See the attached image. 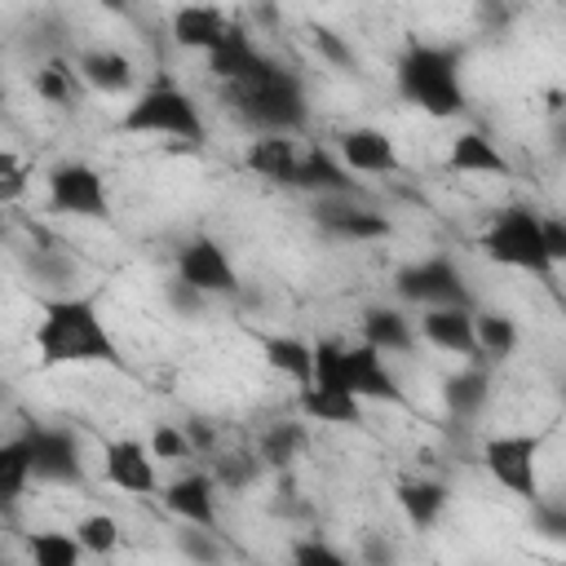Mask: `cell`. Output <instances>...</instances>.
<instances>
[{"instance_id": "cell-37", "label": "cell", "mask_w": 566, "mask_h": 566, "mask_svg": "<svg viewBox=\"0 0 566 566\" xmlns=\"http://www.w3.org/2000/svg\"><path fill=\"white\" fill-rule=\"evenodd\" d=\"M287 553H292V562H301V566H345V562H349L340 548H332L327 539H318V531H314L310 539H296Z\"/></svg>"}, {"instance_id": "cell-4", "label": "cell", "mask_w": 566, "mask_h": 566, "mask_svg": "<svg viewBox=\"0 0 566 566\" xmlns=\"http://www.w3.org/2000/svg\"><path fill=\"white\" fill-rule=\"evenodd\" d=\"M115 128L128 137H164L172 146H203V133H208L203 106L177 80H150L133 88Z\"/></svg>"}, {"instance_id": "cell-34", "label": "cell", "mask_w": 566, "mask_h": 566, "mask_svg": "<svg viewBox=\"0 0 566 566\" xmlns=\"http://www.w3.org/2000/svg\"><path fill=\"white\" fill-rule=\"evenodd\" d=\"M71 535L80 539L84 557H111V553L119 548V539H124V531H119V522H115L111 513H84V517L71 526Z\"/></svg>"}, {"instance_id": "cell-35", "label": "cell", "mask_w": 566, "mask_h": 566, "mask_svg": "<svg viewBox=\"0 0 566 566\" xmlns=\"http://www.w3.org/2000/svg\"><path fill=\"white\" fill-rule=\"evenodd\" d=\"M27 270L35 274V283H49L53 292L75 287V261H71V256H62L57 248H35V252L27 256Z\"/></svg>"}, {"instance_id": "cell-20", "label": "cell", "mask_w": 566, "mask_h": 566, "mask_svg": "<svg viewBox=\"0 0 566 566\" xmlns=\"http://www.w3.org/2000/svg\"><path fill=\"white\" fill-rule=\"evenodd\" d=\"M296 190L305 195H358V177L340 164V155L332 146H301V159H296V177H292Z\"/></svg>"}, {"instance_id": "cell-30", "label": "cell", "mask_w": 566, "mask_h": 566, "mask_svg": "<svg viewBox=\"0 0 566 566\" xmlns=\"http://www.w3.org/2000/svg\"><path fill=\"white\" fill-rule=\"evenodd\" d=\"M31 482H35L31 478V447H27V429H22V433L0 442V509L18 504Z\"/></svg>"}, {"instance_id": "cell-39", "label": "cell", "mask_w": 566, "mask_h": 566, "mask_svg": "<svg viewBox=\"0 0 566 566\" xmlns=\"http://www.w3.org/2000/svg\"><path fill=\"white\" fill-rule=\"evenodd\" d=\"M177 553H186V557H195V562H217V557H221V544L212 539L208 526H186V531L177 535Z\"/></svg>"}, {"instance_id": "cell-11", "label": "cell", "mask_w": 566, "mask_h": 566, "mask_svg": "<svg viewBox=\"0 0 566 566\" xmlns=\"http://www.w3.org/2000/svg\"><path fill=\"white\" fill-rule=\"evenodd\" d=\"M310 217H314L318 234H327L336 243H385L394 234L389 212H380L376 203H367L358 195H318Z\"/></svg>"}, {"instance_id": "cell-48", "label": "cell", "mask_w": 566, "mask_h": 566, "mask_svg": "<svg viewBox=\"0 0 566 566\" xmlns=\"http://www.w3.org/2000/svg\"><path fill=\"white\" fill-rule=\"evenodd\" d=\"M0 239H4V212H0Z\"/></svg>"}, {"instance_id": "cell-31", "label": "cell", "mask_w": 566, "mask_h": 566, "mask_svg": "<svg viewBox=\"0 0 566 566\" xmlns=\"http://www.w3.org/2000/svg\"><path fill=\"white\" fill-rule=\"evenodd\" d=\"M305 442H310L305 424H296V420H287V424H270V429L261 433L256 460H261V464H270V469H287V464H296V460H301Z\"/></svg>"}, {"instance_id": "cell-7", "label": "cell", "mask_w": 566, "mask_h": 566, "mask_svg": "<svg viewBox=\"0 0 566 566\" xmlns=\"http://www.w3.org/2000/svg\"><path fill=\"white\" fill-rule=\"evenodd\" d=\"M539 451H544V433L504 429L482 442V469L491 473L495 486H504L509 495L531 504L539 495Z\"/></svg>"}, {"instance_id": "cell-15", "label": "cell", "mask_w": 566, "mask_h": 566, "mask_svg": "<svg viewBox=\"0 0 566 566\" xmlns=\"http://www.w3.org/2000/svg\"><path fill=\"white\" fill-rule=\"evenodd\" d=\"M159 500L164 509L181 522V526H208L217 531V473L203 469H186L172 482H159Z\"/></svg>"}, {"instance_id": "cell-2", "label": "cell", "mask_w": 566, "mask_h": 566, "mask_svg": "<svg viewBox=\"0 0 566 566\" xmlns=\"http://www.w3.org/2000/svg\"><path fill=\"white\" fill-rule=\"evenodd\" d=\"M394 93L429 119H460L469 111L464 49L442 40H407L394 57Z\"/></svg>"}, {"instance_id": "cell-3", "label": "cell", "mask_w": 566, "mask_h": 566, "mask_svg": "<svg viewBox=\"0 0 566 566\" xmlns=\"http://www.w3.org/2000/svg\"><path fill=\"white\" fill-rule=\"evenodd\" d=\"M226 102L234 106L239 124L256 133H283V137H296L305 124H310V93H305V80L283 66V62H270L261 75L226 88Z\"/></svg>"}, {"instance_id": "cell-36", "label": "cell", "mask_w": 566, "mask_h": 566, "mask_svg": "<svg viewBox=\"0 0 566 566\" xmlns=\"http://www.w3.org/2000/svg\"><path fill=\"white\" fill-rule=\"evenodd\" d=\"M164 305L177 314V318H195V314H203L208 310V296L199 292V287H190V283H181L177 274L164 283Z\"/></svg>"}, {"instance_id": "cell-33", "label": "cell", "mask_w": 566, "mask_h": 566, "mask_svg": "<svg viewBox=\"0 0 566 566\" xmlns=\"http://www.w3.org/2000/svg\"><path fill=\"white\" fill-rule=\"evenodd\" d=\"M146 447H150L155 460H168V464H190L199 455V442L190 438V424H177V420H159L146 433Z\"/></svg>"}, {"instance_id": "cell-23", "label": "cell", "mask_w": 566, "mask_h": 566, "mask_svg": "<svg viewBox=\"0 0 566 566\" xmlns=\"http://www.w3.org/2000/svg\"><path fill=\"white\" fill-rule=\"evenodd\" d=\"M358 327H363V340L376 349V354H385V358H394V354H411L416 349V318H407L398 305H367L363 310V318H358Z\"/></svg>"}, {"instance_id": "cell-5", "label": "cell", "mask_w": 566, "mask_h": 566, "mask_svg": "<svg viewBox=\"0 0 566 566\" xmlns=\"http://www.w3.org/2000/svg\"><path fill=\"white\" fill-rule=\"evenodd\" d=\"M305 385H327L340 394H354L358 402H402V385L389 371L385 354H376L367 340H314V371Z\"/></svg>"}, {"instance_id": "cell-32", "label": "cell", "mask_w": 566, "mask_h": 566, "mask_svg": "<svg viewBox=\"0 0 566 566\" xmlns=\"http://www.w3.org/2000/svg\"><path fill=\"white\" fill-rule=\"evenodd\" d=\"M27 557L35 566H80L84 548L71 531H35V535H27Z\"/></svg>"}, {"instance_id": "cell-8", "label": "cell", "mask_w": 566, "mask_h": 566, "mask_svg": "<svg viewBox=\"0 0 566 566\" xmlns=\"http://www.w3.org/2000/svg\"><path fill=\"white\" fill-rule=\"evenodd\" d=\"M394 292H398V301H407L416 310H429V305H473V287H469L460 261L447 256V252H429V256H416V261L398 265Z\"/></svg>"}, {"instance_id": "cell-25", "label": "cell", "mask_w": 566, "mask_h": 566, "mask_svg": "<svg viewBox=\"0 0 566 566\" xmlns=\"http://www.w3.org/2000/svg\"><path fill=\"white\" fill-rule=\"evenodd\" d=\"M394 504H398V513L407 517V526L433 531L438 517H442L447 504H451V491H447V482L420 473V478H402V482L394 486Z\"/></svg>"}, {"instance_id": "cell-21", "label": "cell", "mask_w": 566, "mask_h": 566, "mask_svg": "<svg viewBox=\"0 0 566 566\" xmlns=\"http://www.w3.org/2000/svg\"><path fill=\"white\" fill-rule=\"evenodd\" d=\"M442 402L451 420H478L491 402V363L482 358H460V371H451L442 380Z\"/></svg>"}, {"instance_id": "cell-17", "label": "cell", "mask_w": 566, "mask_h": 566, "mask_svg": "<svg viewBox=\"0 0 566 566\" xmlns=\"http://www.w3.org/2000/svg\"><path fill=\"white\" fill-rule=\"evenodd\" d=\"M71 66L80 75V84L88 93H106V97H124L137 88V66L124 49H111V44H84L71 53Z\"/></svg>"}, {"instance_id": "cell-13", "label": "cell", "mask_w": 566, "mask_h": 566, "mask_svg": "<svg viewBox=\"0 0 566 566\" xmlns=\"http://www.w3.org/2000/svg\"><path fill=\"white\" fill-rule=\"evenodd\" d=\"M102 478L106 486L124 491V495H159V460L150 455L146 438H111L102 447Z\"/></svg>"}, {"instance_id": "cell-9", "label": "cell", "mask_w": 566, "mask_h": 566, "mask_svg": "<svg viewBox=\"0 0 566 566\" xmlns=\"http://www.w3.org/2000/svg\"><path fill=\"white\" fill-rule=\"evenodd\" d=\"M44 199L57 217H71V221H106L111 217L106 177L88 159H57L44 172Z\"/></svg>"}, {"instance_id": "cell-10", "label": "cell", "mask_w": 566, "mask_h": 566, "mask_svg": "<svg viewBox=\"0 0 566 566\" xmlns=\"http://www.w3.org/2000/svg\"><path fill=\"white\" fill-rule=\"evenodd\" d=\"M172 274L190 287H199L208 301L212 296H239L243 292V279H239V265L230 256V248L212 234H195L177 248L172 256Z\"/></svg>"}, {"instance_id": "cell-1", "label": "cell", "mask_w": 566, "mask_h": 566, "mask_svg": "<svg viewBox=\"0 0 566 566\" xmlns=\"http://www.w3.org/2000/svg\"><path fill=\"white\" fill-rule=\"evenodd\" d=\"M31 349L40 367H119V340L111 323L102 318V305L93 292H49L40 296L35 327H31Z\"/></svg>"}, {"instance_id": "cell-46", "label": "cell", "mask_w": 566, "mask_h": 566, "mask_svg": "<svg viewBox=\"0 0 566 566\" xmlns=\"http://www.w3.org/2000/svg\"><path fill=\"white\" fill-rule=\"evenodd\" d=\"M4 97H9V80H4V57H0V106H4Z\"/></svg>"}, {"instance_id": "cell-29", "label": "cell", "mask_w": 566, "mask_h": 566, "mask_svg": "<svg viewBox=\"0 0 566 566\" xmlns=\"http://www.w3.org/2000/svg\"><path fill=\"white\" fill-rule=\"evenodd\" d=\"M261 358L292 385H305L314 371V340H305L296 332H270V336H261Z\"/></svg>"}, {"instance_id": "cell-16", "label": "cell", "mask_w": 566, "mask_h": 566, "mask_svg": "<svg viewBox=\"0 0 566 566\" xmlns=\"http://www.w3.org/2000/svg\"><path fill=\"white\" fill-rule=\"evenodd\" d=\"M274 57L248 35V27L243 22H230V31L203 53V66H208V75L212 80H221L226 88H234V84H243V80H252V75H261L265 66H270Z\"/></svg>"}, {"instance_id": "cell-24", "label": "cell", "mask_w": 566, "mask_h": 566, "mask_svg": "<svg viewBox=\"0 0 566 566\" xmlns=\"http://www.w3.org/2000/svg\"><path fill=\"white\" fill-rule=\"evenodd\" d=\"M296 411L310 424H340V429H354L367 420V402L327 385H296Z\"/></svg>"}, {"instance_id": "cell-44", "label": "cell", "mask_w": 566, "mask_h": 566, "mask_svg": "<svg viewBox=\"0 0 566 566\" xmlns=\"http://www.w3.org/2000/svg\"><path fill=\"white\" fill-rule=\"evenodd\" d=\"M367 557L376 562V557H394V548H385L380 539H367Z\"/></svg>"}, {"instance_id": "cell-14", "label": "cell", "mask_w": 566, "mask_h": 566, "mask_svg": "<svg viewBox=\"0 0 566 566\" xmlns=\"http://www.w3.org/2000/svg\"><path fill=\"white\" fill-rule=\"evenodd\" d=\"M340 164L354 172V177H389L402 168V155H398V142L376 128V124H349L336 133V146Z\"/></svg>"}, {"instance_id": "cell-26", "label": "cell", "mask_w": 566, "mask_h": 566, "mask_svg": "<svg viewBox=\"0 0 566 566\" xmlns=\"http://www.w3.org/2000/svg\"><path fill=\"white\" fill-rule=\"evenodd\" d=\"M248 168L274 186H292L296 177V159H301V146L296 137H283V133H256L252 146H248Z\"/></svg>"}, {"instance_id": "cell-42", "label": "cell", "mask_w": 566, "mask_h": 566, "mask_svg": "<svg viewBox=\"0 0 566 566\" xmlns=\"http://www.w3.org/2000/svg\"><path fill=\"white\" fill-rule=\"evenodd\" d=\"M27 181H31V172H22V177H0V212L27 195Z\"/></svg>"}, {"instance_id": "cell-45", "label": "cell", "mask_w": 566, "mask_h": 566, "mask_svg": "<svg viewBox=\"0 0 566 566\" xmlns=\"http://www.w3.org/2000/svg\"><path fill=\"white\" fill-rule=\"evenodd\" d=\"M102 9H111V13H128V0H97Z\"/></svg>"}, {"instance_id": "cell-28", "label": "cell", "mask_w": 566, "mask_h": 566, "mask_svg": "<svg viewBox=\"0 0 566 566\" xmlns=\"http://www.w3.org/2000/svg\"><path fill=\"white\" fill-rule=\"evenodd\" d=\"M31 88H35V97L49 102V106H75V102L88 93V88L80 84L75 66H71V53H49V57H40L35 71H31Z\"/></svg>"}, {"instance_id": "cell-40", "label": "cell", "mask_w": 566, "mask_h": 566, "mask_svg": "<svg viewBox=\"0 0 566 566\" xmlns=\"http://www.w3.org/2000/svg\"><path fill=\"white\" fill-rule=\"evenodd\" d=\"M310 40H314V49H318L332 66H354V62H358V57H354V49H349V44L340 40V31H332V27H314V31H310Z\"/></svg>"}, {"instance_id": "cell-12", "label": "cell", "mask_w": 566, "mask_h": 566, "mask_svg": "<svg viewBox=\"0 0 566 566\" xmlns=\"http://www.w3.org/2000/svg\"><path fill=\"white\" fill-rule=\"evenodd\" d=\"M31 478L49 486H84V442L66 424H31Z\"/></svg>"}, {"instance_id": "cell-41", "label": "cell", "mask_w": 566, "mask_h": 566, "mask_svg": "<svg viewBox=\"0 0 566 566\" xmlns=\"http://www.w3.org/2000/svg\"><path fill=\"white\" fill-rule=\"evenodd\" d=\"M544 239H548V256L562 265V261H566V221L544 212Z\"/></svg>"}, {"instance_id": "cell-38", "label": "cell", "mask_w": 566, "mask_h": 566, "mask_svg": "<svg viewBox=\"0 0 566 566\" xmlns=\"http://www.w3.org/2000/svg\"><path fill=\"white\" fill-rule=\"evenodd\" d=\"M531 522H535L539 535L562 539V535H566V504H562V500H544V495H535V500H531Z\"/></svg>"}, {"instance_id": "cell-43", "label": "cell", "mask_w": 566, "mask_h": 566, "mask_svg": "<svg viewBox=\"0 0 566 566\" xmlns=\"http://www.w3.org/2000/svg\"><path fill=\"white\" fill-rule=\"evenodd\" d=\"M22 172H31L13 150H0V177H22Z\"/></svg>"}, {"instance_id": "cell-22", "label": "cell", "mask_w": 566, "mask_h": 566, "mask_svg": "<svg viewBox=\"0 0 566 566\" xmlns=\"http://www.w3.org/2000/svg\"><path fill=\"white\" fill-rule=\"evenodd\" d=\"M447 168L464 177H513L509 155L482 133V128H460L447 146Z\"/></svg>"}, {"instance_id": "cell-6", "label": "cell", "mask_w": 566, "mask_h": 566, "mask_svg": "<svg viewBox=\"0 0 566 566\" xmlns=\"http://www.w3.org/2000/svg\"><path fill=\"white\" fill-rule=\"evenodd\" d=\"M478 248L486 252V261H495L504 270L535 274V279H553L557 274V261L548 256V239H544V212L531 208V203L500 208L486 221Z\"/></svg>"}, {"instance_id": "cell-18", "label": "cell", "mask_w": 566, "mask_h": 566, "mask_svg": "<svg viewBox=\"0 0 566 566\" xmlns=\"http://www.w3.org/2000/svg\"><path fill=\"white\" fill-rule=\"evenodd\" d=\"M473 310L478 305H429L416 318V336L429 340L442 354L478 358V345H473Z\"/></svg>"}, {"instance_id": "cell-19", "label": "cell", "mask_w": 566, "mask_h": 566, "mask_svg": "<svg viewBox=\"0 0 566 566\" xmlns=\"http://www.w3.org/2000/svg\"><path fill=\"white\" fill-rule=\"evenodd\" d=\"M230 13L221 9V4H212V0H186V4H177L172 9V18H168V31H172V40L181 44V49H190V53H208L226 31H230Z\"/></svg>"}, {"instance_id": "cell-47", "label": "cell", "mask_w": 566, "mask_h": 566, "mask_svg": "<svg viewBox=\"0 0 566 566\" xmlns=\"http://www.w3.org/2000/svg\"><path fill=\"white\" fill-rule=\"evenodd\" d=\"M4 394H9V385H4V380H0V402H4Z\"/></svg>"}, {"instance_id": "cell-27", "label": "cell", "mask_w": 566, "mask_h": 566, "mask_svg": "<svg viewBox=\"0 0 566 566\" xmlns=\"http://www.w3.org/2000/svg\"><path fill=\"white\" fill-rule=\"evenodd\" d=\"M473 345H478V358L482 363H509L522 345V327L513 314L504 310H473Z\"/></svg>"}]
</instances>
